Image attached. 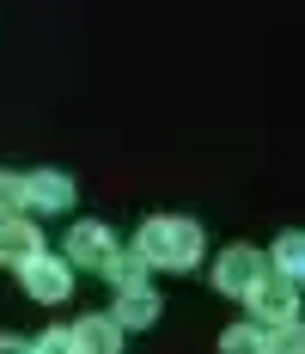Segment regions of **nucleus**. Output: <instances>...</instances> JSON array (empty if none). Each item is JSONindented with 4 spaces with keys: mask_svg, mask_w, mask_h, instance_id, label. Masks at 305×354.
Instances as JSON below:
<instances>
[{
    "mask_svg": "<svg viewBox=\"0 0 305 354\" xmlns=\"http://www.w3.org/2000/svg\"><path fill=\"white\" fill-rule=\"evenodd\" d=\"M116 330H122L116 318H86L73 330V348L80 354H116Z\"/></svg>",
    "mask_w": 305,
    "mask_h": 354,
    "instance_id": "nucleus-8",
    "label": "nucleus"
},
{
    "mask_svg": "<svg viewBox=\"0 0 305 354\" xmlns=\"http://www.w3.org/2000/svg\"><path fill=\"white\" fill-rule=\"evenodd\" d=\"M140 257H147V263H165V269H190V263L202 257V232H196L190 220H147Z\"/></svg>",
    "mask_w": 305,
    "mask_h": 354,
    "instance_id": "nucleus-1",
    "label": "nucleus"
},
{
    "mask_svg": "<svg viewBox=\"0 0 305 354\" xmlns=\"http://www.w3.org/2000/svg\"><path fill=\"white\" fill-rule=\"evenodd\" d=\"M25 293H31V299H62V293H68V263H55V257L25 263Z\"/></svg>",
    "mask_w": 305,
    "mask_h": 354,
    "instance_id": "nucleus-5",
    "label": "nucleus"
},
{
    "mask_svg": "<svg viewBox=\"0 0 305 354\" xmlns=\"http://www.w3.org/2000/svg\"><path fill=\"white\" fill-rule=\"evenodd\" d=\"M159 318V293H147V287H129V293H122V306H116V324H153Z\"/></svg>",
    "mask_w": 305,
    "mask_h": 354,
    "instance_id": "nucleus-9",
    "label": "nucleus"
},
{
    "mask_svg": "<svg viewBox=\"0 0 305 354\" xmlns=\"http://www.w3.org/2000/svg\"><path fill=\"white\" fill-rule=\"evenodd\" d=\"M68 257H73V263H92V269H110V263H116V250H110V232H104V226H92V220H86V226H73Z\"/></svg>",
    "mask_w": 305,
    "mask_h": 354,
    "instance_id": "nucleus-4",
    "label": "nucleus"
},
{
    "mask_svg": "<svg viewBox=\"0 0 305 354\" xmlns=\"http://www.w3.org/2000/svg\"><path fill=\"white\" fill-rule=\"evenodd\" d=\"M269 354H305V330L299 324H281V336H269Z\"/></svg>",
    "mask_w": 305,
    "mask_h": 354,
    "instance_id": "nucleus-14",
    "label": "nucleus"
},
{
    "mask_svg": "<svg viewBox=\"0 0 305 354\" xmlns=\"http://www.w3.org/2000/svg\"><path fill=\"white\" fill-rule=\"evenodd\" d=\"M220 354H269V342H263V324H244V330H232V336L220 342Z\"/></svg>",
    "mask_w": 305,
    "mask_h": 354,
    "instance_id": "nucleus-11",
    "label": "nucleus"
},
{
    "mask_svg": "<svg viewBox=\"0 0 305 354\" xmlns=\"http://www.w3.org/2000/svg\"><path fill=\"white\" fill-rule=\"evenodd\" d=\"M25 202H31V196H25V177H19V171H0V214H12V220H19Z\"/></svg>",
    "mask_w": 305,
    "mask_h": 354,
    "instance_id": "nucleus-12",
    "label": "nucleus"
},
{
    "mask_svg": "<svg viewBox=\"0 0 305 354\" xmlns=\"http://www.w3.org/2000/svg\"><path fill=\"white\" fill-rule=\"evenodd\" d=\"M0 263H19V269L37 263V232L25 220H6V226H0Z\"/></svg>",
    "mask_w": 305,
    "mask_h": 354,
    "instance_id": "nucleus-7",
    "label": "nucleus"
},
{
    "mask_svg": "<svg viewBox=\"0 0 305 354\" xmlns=\"http://www.w3.org/2000/svg\"><path fill=\"white\" fill-rule=\"evenodd\" d=\"M257 281H263V257H257V250H244V245L226 250V257L214 263V287H226V293H244V299H250Z\"/></svg>",
    "mask_w": 305,
    "mask_h": 354,
    "instance_id": "nucleus-2",
    "label": "nucleus"
},
{
    "mask_svg": "<svg viewBox=\"0 0 305 354\" xmlns=\"http://www.w3.org/2000/svg\"><path fill=\"white\" fill-rule=\"evenodd\" d=\"M140 269H147V257H140V250H135V257H116V263H110V281L129 293V287H140Z\"/></svg>",
    "mask_w": 305,
    "mask_h": 354,
    "instance_id": "nucleus-13",
    "label": "nucleus"
},
{
    "mask_svg": "<svg viewBox=\"0 0 305 354\" xmlns=\"http://www.w3.org/2000/svg\"><path fill=\"white\" fill-rule=\"evenodd\" d=\"M25 196H31V208H68L73 183L62 171H37V177H25Z\"/></svg>",
    "mask_w": 305,
    "mask_h": 354,
    "instance_id": "nucleus-6",
    "label": "nucleus"
},
{
    "mask_svg": "<svg viewBox=\"0 0 305 354\" xmlns=\"http://www.w3.org/2000/svg\"><path fill=\"white\" fill-rule=\"evenodd\" d=\"M275 269H281L293 287L305 281V232H287V239L275 245Z\"/></svg>",
    "mask_w": 305,
    "mask_h": 354,
    "instance_id": "nucleus-10",
    "label": "nucleus"
},
{
    "mask_svg": "<svg viewBox=\"0 0 305 354\" xmlns=\"http://www.w3.org/2000/svg\"><path fill=\"white\" fill-rule=\"evenodd\" d=\"M250 306H257V318H275V324H293V312H299V299H293V281H281V275L257 281ZM275 324H269V330H275Z\"/></svg>",
    "mask_w": 305,
    "mask_h": 354,
    "instance_id": "nucleus-3",
    "label": "nucleus"
},
{
    "mask_svg": "<svg viewBox=\"0 0 305 354\" xmlns=\"http://www.w3.org/2000/svg\"><path fill=\"white\" fill-rule=\"evenodd\" d=\"M0 354H31L25 342H12V336H0Z\"/></svg>",
    "mask_w": 305,
    "mask_h": 354,
    "instance_id": "nucleus-16",
    "label": "nucleus"
},
{
    "mask_svg": "<svg viewBox=\"0 0 305 354\" xmlns=\"http://www.w3.org/2000/svg\"><path fill=\"white\" fill-rule=\"evenodd\" d=\"M31 354H80V348H73V330H55V336H43Z\"/></svg>",
    "mask_w": 305,
    "mask_h": 354,
    "instance_id": "nucleus-15",
    "label": "nucleus"
}]
</instances>
